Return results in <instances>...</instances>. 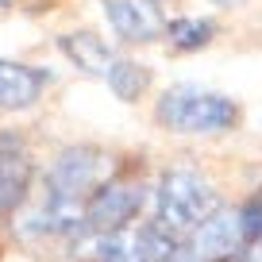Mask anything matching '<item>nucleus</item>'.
Returning a JSON list of instances; mask_svg holds the SVG:
<instances>
[{
	"label": "nucleus",
	"mask_w": 262,
	"mask_h": 262,
	"mask_svg": "<svg viewBox=\"0 0 262 262\" xmlns=\"http://www.w3.org/2000/svg\"><path fill=\"white\" fill-rule=\"evenodd\" d=\"M220 212V193L212 189V181L196 170H166L162 185H158V228L162 231H193Z\"/></svg>",
	"instance_id": "f257e3e1"
},
{
	"label": "nucleus",
	"mask_w": 262,
	"mask_h": 262,
	"mask_svg": "<svg viewBox=\"0 0 262 262\" xmlns=\"http://www.w3.org/2000/svg\"><path fill=\"white\" fill-rule=\"evenodd\" d=\"M158 123L170 131H189V135H212V131H228L235 123V104L220 93H205L196 85H173L162 93L155 108Z\"/></svg>",
	"instance_id": "f03ea898"
},
{
	"label": "nucleus",
	"mask_w": 262,
	"mask_h": 262,
	"mask_svg": "<svg viewBox=\"0 0 262 262\" xmlns=\"http://www.w3.org/2000/svg\"><path fill=\"white\" fill-rule=\"evenodd\" d=\"M143 205V185L127 178H112L104 185H97L85 201V228H93L97 235H112L123 231L127 220L139 212Z\"/></svg>",
	"instance_id": "7ed1b4c3"
},
{
	"label": "nucleus",
	"mask_w": 262,
	"mask_h": 262,
	"mask_svg": "<svg viewBox=\"0 0 262 262\" xmlns=\"http://www.w3.org/2000/svg\"><path fill=\"white\" fill-rule=\"evenodd\" d=\"M243 247H247V239H243L239 212H224L220 208L201 228H193V239H189L185 254L193 262H224V258H235Z\"/></svg>",
	"instance_id": "20e7f679"
},
{
	"label": "nucleus",
	"mask_w": 262,
	"mask_h": 262,
	"mask_svg": "<svg viewBox=\"0 0 262 262\" xmlns=\"http://www.w3.org/2000/svg\"><path fill=\"white\" fill-rule=\"evenodd\" d=\"M104 12L116 35H123L127 42H155L158 35H166L162 8L155 0H104Z\"/></svg>",
	"instance_id": "39448f33"
},
{
	"label": "nucleus",
	"mask_w": 262,
	"mask_h": 262,
	"mask_svg": "<svg viewBox=\"0 0 262 262\" xmlns=\"http://www.w3.org/2000/svg\"><path fill=\"white\" fill-rule=\"evenodd\" d=\"M42 85H47L42 70H31L24 62H4L0 58V108H8V112L31 108L42 97Z\"/></svg>",
	"instance_id": "423d86ee"
},
{
	"label": "nucleus",
	"mask_w": 262,
	"mask_h": 262,
	"mask_svg": "<svg viewBox=\"0 0 262 262\" xmlns=\"http://www.w3.org/2000/svg\"><path fill=\"white\" fill-rule=\"evenodd\" d=\"M31 189V158L24 147L4 143L0 147V212H16Z\"/></svg>",
	"instance_id": "0eeeda50"
},
{
	"label": "nucleus",
	"mask_w": 262,
	"mask_h": 262,
	"mask_svg": "<svg viewBox=\"0 0 262 262\" xmlns=\"http://www.w3.org/2000/svg\"><path fill=\"white\" fill-rule=\"evenodd\" d=\"M58 47H62V54L70 58L81 74H93V77H108V70H112V62H116L112 50H108L97 35H89V31H70V35H62V39H58Z\"/></svg>",
	"instance_id": "6e6552de"
},
{
	"label": "nucleus",
	"mask_w": 262,
	"mask_h": 262,
	"mask_svg": "<svg viewBox=\"0 0 262 262\" xmlns=\"http://www.w3.org/2000/svg\"><path fill=\"white\" fill-rule=\"evenodd\" d=\"M108 85L120 100H139L143 93L150 89V70L143 62H131V58H120L108 70Z\"/></svg>",
	"instance_id": "1a4fd4ad"
},
{
	"label": "nucleus",
	"mask_w": 262,
	"mask_h": 262,
	"mask_svg": "<svg viewBox=\"0 0 262 262\" xmlns=\"http://www.w3.org/2000/svg\"><path fill=\"white\" fill-rule=\"evenodd\" d=\"M212 35H216V27L208 19H196V16H181V19L166 24V39L178 50H201V47L212 42Z\"/></svg>",
	"instance_id": "9d476101"
},
{
	"label": "nucleus",
	"mask_w": 262,
	"mask_h": 262,
	"mask_svg": "<svg viewBox=\"0 0 262 262\" xmlns=\"http://www.w3.org/2000/svg\"><path fill=\"white\" fill-rule=\"evenodd\" d=\"M239 224H243L247 243H258L262 239V201H251L247 208H239Z\"/></svg>",
	"instance_id": "9b49d317"
},
{
	"label": "nucleus",
	"mask_w": 262,
	"mask_h": 262,
	"mask_svg": "<svg viewBox=\"0 0 262 262\" xmlns=\"http://www.w3.org/2000/svg\"><path fill=\"white\" fill-rule=\"evenodd\" d=\"M216 4H243V0H216Z\"/></svg>",
	"instance_id": "f8f14e48"
},
{
	"label": "nucleus",
	"mask_w": 262,
	"mask_h": 262,
	"mask_svg": "<svg viewBox=\"0 0 262 262\" xmlns=\"http://www.w3.org/2000/svg\"><path fill=\"white\" fill-rule=\"evenodd\" d=\"M4 4H8V0H0V8H4Z\"/></svg>",
	"instance_id": "ddd939ff"
}]
</instances>
